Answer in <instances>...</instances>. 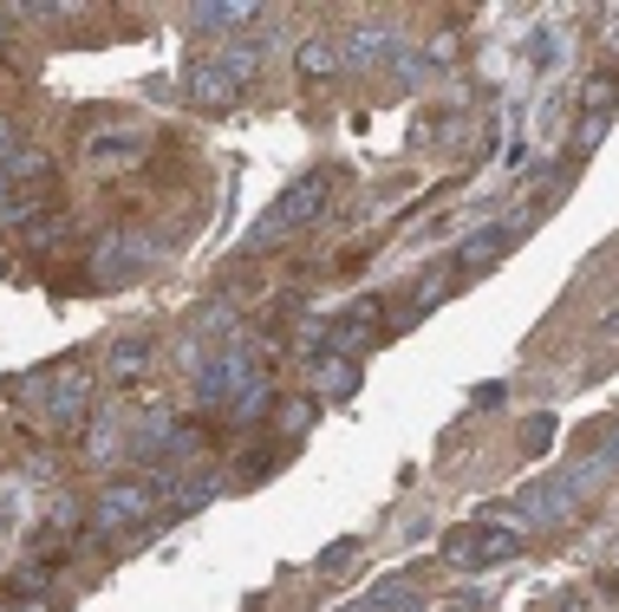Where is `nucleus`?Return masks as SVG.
Masks as SVG:
<instances>
[{"instance_id":"1","label":"nucleus","mask_w":619,"mask_h":612,"mask_svg":"<svg viewBox=\"0 0 619 612\" xmlns=\"http://www.w3.org/2000/svg\"><path fill=\"white\" fill-rule=\"evenodd\" d=\"M320 203H327V176H313V183H294V190H287V196L268 208V215H262V228H255V248H268V241H275V235H287L294 222H307V215H313Z\"/></svg>"},{"instance_id":"2","label":"nucleus","mask_w":619,"mask_h":612,"mask_svg":"<svg viewBox=\"0 0 619 612\" xmlns=\"http://www.w3.org/2000/svg\"><path fill=\"white\" fill-rule=\"evenodd\" d=\"M143 495H150L143 482H125V488H111V495H105V508H98V528H118V522H131V515L143 508Z\"/></svg>"}]
</instances>
